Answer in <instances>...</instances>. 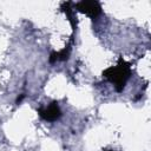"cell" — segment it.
<instances>
[{"mask_svg": "<svg viewBox=\"0 0 151 151\" xmlns=\"http://www.w3.org/2000/svg\"><path fill=\"white\" fill-rule=\"evenodd\" d=\"M109 151H112V150H109Z\"/></svg>", "mask_w": 151, "mask_h": 151, "instance_id": "cell-4", "label": "cell"}, {"mask_svg": "<svg viewBox=\"0 0 151 151\" xmlns=\"http://www.w3.org/2000/svg\"><path fill=\"white\" fill-rule=\"evenodd\" d=\"M104 76L114 83L117 91H122L126 80L130 77V66L129 64L120 61L116 67H110L104 72Z\"/></svg>", "mask_w": 151, "mask_h": 151, "instance_id": "cell-1", "label": "cell"}, {"mask_svg": "<svg viewBox=\"0 0 151 151\" xmlns=\"http://www.w3.org/2000/svg\"><path fill=\"white\" fill-rule=\"evenodd\" d=\"M39 114L45 119V120H50L53 122L55 119H58L60 117V109L57 105V103H52L50 104L45 109H40L39 110Z\"/></svg>", "mask_w": 151, "mask_h": 151, "instance_id": "cell-3", "label": "cell"}, {"mask_svg": "<svg viewBox=\"0 0 151 151\" xmlns=\"http://www.w3.org/2000/svg\"><path fill=\"white\" fill-rule=\"evenodd\" d=\"M76 6L80 12L87 14L91 18H96L97 15L100 14V11H101L100 5L97 1H80Z\"/></svg>", "mask_w": 151, "mask_h": 151, "instance_id": "cell-2", "label": "cell"}]
</instances>
